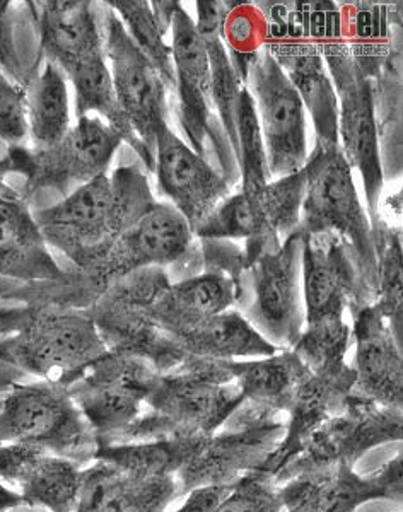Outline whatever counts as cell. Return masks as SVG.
Returning <instances> with one entry per match:
<instances>
[{"instance_id":"6da1fadb","label":"cell","mask_w":403,"mask_h":512,"mask_svg":"<svg viewBox=\"0 0 403 512\" xmlns=\"http://www.w3.org/2000/svg\"><path fill=\"white\" fill-rule=\"evenodd\" d=\"M158 200L137 166H120L45 209L33 210L48 246L88 275L113 243Z\"/></svg>"},{"instance_id":"7a4b0ae2","label":"cell","mask_w":403,"mask_h":512,"mask_svg":"<svg viewBox=\"0 0 403 512\" xmlns=\"http://www.w3.org/2000/svg\"><path fill=\"white\" fill-rule=\"evenodd\" d=\"M243 403L224 361L187 355L180 366L159 374L147 410L115 444L214 436Z\"/></svg>"},{"instance_id":"3957f363","label":"cell","mask_w":403,"mask_h":512,"mask_svg":"<svg viewBox=\"0 0 403 512\" xmlns=\"http://www.w3.org/2000/svg\"><path fill=\"white\" fill-rule=\"evenodd\" d=\"M6 352L24 376L69 386L108 354L89 309L28 303L0 326Z\"/></svg>"},{"instance_id":"277c9868","label":"cell","mask_w":403,"mask_h":512,"mask_svg":"<svg viewBox=\"0 0 403 512\" xmlns=\"http://www.w3.org/2000/svg\"><path fill=\"white\" fill-rule=\"evenodd\" d=\"M318 35L337 96L340 149L352 171H357L363 180L366 210L374 226L380 219L381 193L385 188L374 81L359 65L345 40L339 7L323 16Z\"/></svg>"},{"instance_id":"5b68a950","label":"cell","mask_w":403,"mask_h":512,"mask_svg":"<svg viewBox=\"0 0 403 512\" xmlns=\"http://www.w3.org/2000/svg\"><path fill=\"white\" fill-rule=\"evenodd\" d=\"M303 171L306 185L299 231L339 236L351 248L364 289L374 304L378 296L374 227L359 197L351 164L340 146H315Z\"/></svg>"},{"instance_id":"8992f818","label":"cell","mask_w":403,"mask_h":512,"mask_svg":"<svg viewBox=\"0 0 403 512\" xmlns=\"http://www.w3.org/2000/svg\"><path fill=\"white\" fill-rule=\"evenodd\" d=\"M45 62L59 67L74 89L77 118L98 117L110 125L130 146L147 173L154 169V158L118 105L103 45V28L98 19L88 14H72L48 26L40 40Z\"/></svg>"},{"instance_id":"52a82bcc","label":"cell","mask_w":403,"mask_h":512,"mask_svg":"<svg viewBox=\"0 0 403 512\" xmlns=\"http://www.w3.org/2000/svg\"><path fill=\"white\" fill-rule=\"evenodd\" d=\"M267 23L265 48L281 65L315 125V146H340L339 108L311 2H255Z\"/></svg>"},{"instance_id":"ba28073f","label":"cell","mask_w":403,"mask_h":512,"mask_svg":"<svg viewBox=\"0 0 403 512\" xmlns=\"http://www.w3.org/2000/svg\"><path fill=\"white\" fill-rule=\"evenodd\" d=\"M0 444H26L88 466L98 437L64 384L38 379L11 384L0 396Z\"/></svg>"},{"instance_id":"9c48e42d","label":"cell","mask_w":403,"mask_h":512,"mask_svg":"<svg viewBox=\"0 0 403 512\" xmlns=\"http://www.w3.org/2000/svg\"><path fill=\"white\" fill-rule=\"evenodd\" d=\"M120 135L101 118H77L64 139L47 149L14 146L0 159V178L19 175V195L30 204L40 193H59L60 198L94 178L108 175L113 158L122 146Z\"/></svg>"},{"instance_id":"30bf717a","label":"cell","mask_w":403,"mask_h":512,"mask_svg":"<svg viewBox=\"0 0 403 512\" xmlns=\"http://www.w3.org/2000/svg\"><path fill=\"white\" fill-rule=\"evenodd\" d=\"M303 233L245 263L234 280V309L277 350H291L304 330Z\"/></svg>"},{"instance_id":"8fae6325","label":"cell","mask_w":403,"mask_h":512,"mask_svg":"<svg viewBox=\"0 0 403 512\" xmlns=\"http://www.w3.org/2000/svg\"><path fill=\"white\" fill-rule=\"evenodd\" d=\"M168 36L176 81L171 110H175L182 139L234 187L240 183V168L212 106L209 55L182 4L173 12Z\"/></svg>"},{"instance_id":"7c38bea8","label":"cell","mask_w":403,"mask_h":512,"mask_svg":"<svg viewBox=\"0 0 403 512\" xmlns=\"http://www.w3.org/2000/svg\"><path fill=\"white\" fill-rule=\"evenodd\" d=\"M304 185L301 169L269 181L258 192L231 193L195 231V238L245 239V263L277 250L299 227Z\"/></svg>"},{"instance_id":"4fadbf2b","label":"cell","mask_w":403,"mask_h":512,"mask_svg":"<svg viewBox=\"0 0 403 512\" xmlns=\"http://www.w3.org/2000/svg\"><path fill=\"white\" fill-rule=\"evenodd\" d=\"M159 374L139 355L108 350L72 381L67 390L88 420L100 446L115 444L141 419L146 398Z\"/></svg>"},{"instance_id":"5bb4252c","label":"cell","mask_w":403,"mask_h":512,"mask_svg":"<svg viewBox=\"0 0 403 512\" xmlns=\"http://www.w3.org/2000/svg\"><path fill=\"white\" fill-rule=\"evenodd\" d=\"M270 180L299 173L310 158L308 113L281 65L263 47L246 70Z\"/></svg>"},{"instance_id":"9a60e30c","label":"cell","mask_w":403,"mask_h":512,"mask_svg":"<svg viewBox=\"0 0 403 512\" xmlns=\"http://www.w3.org/2000/svg\"><path fill=\"white\" fill-rule=\"evenodd\" d=\"M402 439V408L381 407L351 395L344 410L316 429L279 477L286 482L330 472L339 466L354 468L369 449Z\"/></svg>"},{"instance_id":"2e32d148","label":"cell","mask_w":403,"mask_h":512,"mask_svg":"<svg viewBox=\"0 0 403 512\" xmlns=\"http://www.w3.org/2000/svg\"><path fill=\"white\" fill-rule=\"evenodd\" d=\"M105 57L117 101L135 134L154 158L156 135L170 123L171 93L158 69L137 48L117 14L100 4Z\"/></svg>"},{"instance_id":"e0dca14e","label":"cell","mask_w":403,"mask_h":512,"mask_svg":"<svg viewBox=\"0 0 403 512\" xmlns=\"http://www.w3.org/2000/svg\"><path fill=\"white\" fill-rule=\"evenodd\" d=\"M192 227L168 202L158 200L120 234L105 258L84 275L96 291L144 268H166L182 258L193 243Z\"/></svg>"},{"instance_id":"ac0fdd59","label":"cell","mask_w":403,"mask_h":512,"mask_svg":"<svg viewBox=\"0 0 403 512\" xmlns=\"http://www.w3.org/2000/svg\"><path fill=\"white\" fill-rule=\"evenodd\" d=\"M156 187L163 202L175 207L195 231L233 193L228 180L176 134L171 125L159 130L154 149Z\"/></svg>"},{"instance_id":"d6986e66","label":"cell","mask_w":403,"mask_h":512,"mask_svg":"<svg viewBox=\"0 0 403 512\" xmlns=\"http://www.w3.org/2000/svg\"><path fill=\"white\" fill-rule=\"evenodd\" d=\"M304 325L373 304L351 248L332 233H303Z\"/></svg>"},{"instance_id":"ffe728a7","label":"cell","mask_w":403,"mask_h":512,"mask_svg":"<svg viewBox=\"0 0 403 512\" xmlns=\"http://www.w3.org/2000/svg\"><path fill=\"white\" fill-rule=\"evenodd\" d=\"M178 494L175 475L142 472L96 456L82 468L72 512H166Z\"/></svg>"},{"instance_id":"44dd1931","label":"cell","mask_w":403,"mask_h":512,"mask_svg":"<svg viewBox=\"0 0 403 512\" xmlns=\"http://www.w3.org/2000/svg\"><path fill=\"white\" fill-rule=\"evenodd\" d=\"M352 337L356 344L352 395L381 407L402 408V340L376 304L354 311Z\"/></svg>"},{"instance_id":"7402d4cb","label":"cell","mask_w":403,"mask_h":512,"mask_svg":"<svg viewBox=\"0 0 403 512\" xmlns=\"http://www.w3.org/2000/svg\"><path fill=\"white\" fill-rule=\"evenodd\" d=\"M82 466L57 454L0 444V482L18 492L24 504L47 512H72L81 489Z\"/></svg>"},{"instance_id":"603a6c76","label":"cell","mask_w":403,"mask_h":512,"mask_svg":"<svg viewBox=\"0 0 403 512\" xmlns=\"http://www.w3.org/2000/svg\"><path fill=\"white\" fill-rule=\"evenodd\" d=\"M0 279L26 286L67 279L41 236L30 204L11 187L0 192Z\"/></svg>"},{"instance_id":"cb8c5ba5","label":"cell","mask_w":403,"mask_h":512,"mask_svg":"<svg viewBox=\"0 0 403 512\" xmlns=\"http://www.w3.org/2000/svg\"><path fill=\"white\" fill-rule=\"evenodd\" d=\"M234 304L233 279L216 272H204L192 279L171 282L149 304L146 316L166 337H173L200 321L234 309Z\"/></svg>"},{"instance_id":"d4e9b609","label":"cell","mask_w":403,"mask_h":512,"mask_svg":"<svg viewBox=\"0 0 403 512\" xmlns=\"http://www.w3.org/2000/svg\"><path fill=\"white\" fill-rule=\"evenodd\" d=\"M170 338L188 357L211 361H246L279 352L236 309L211 316Z\"/></svg>"},{"instance_id":"484cf974","label":"cell","mask_w":403,"mask_h":512,"mask_svg":"<svg viewBox=\"0 0 403 512\" xmlns=\"http://www.w3.org/2000/svg\"><path fill=\"white\" fill-rule=\"evenodd\" d=\"M234 383L238 384L245 403L287 412L299 384L310 373L294 350L246 361H224Z\"/></svg>"},{"instance_id":"4316f807","label":"cell","mask_w":403,"mask_h":512,"mask_svg":"<svg viewBox=\"0 0 403 512\" xmlns=\"http://www.w3.org/2000/svg\"><path fill=\"white\" fill-rule=\"evenodd\" d=\"M26 125L31 149L55 146L72 128L69 82L50 62L26 88Z\"/></svg>"},{"instance_id":"83f0119b","label":"cell","mask_w":403,"mask_h":512,"mask_svg":"<svg viewBox=\"0 0 403 512\" xmlns=\"http://www.w3.org/2000/svg\"><path fill=\"white\" fill-rule=\"evenodd\" d=\"M106 6L117 14L118 19L122 21L123 28L134 40L137 48L158 69L166 88L170 89L171 96H173L176 82L175 67H173L170 43L166 41L168 33L161 28V24L154 16L151 2H146V0H110V2H106Z\"/></svg>"},{"instance_id":"f1b7e54d","label":"cell","mask_w":403,"mask_h":512,"mask_svg":"<svg viewBox=\"0 0 403 512\" xmlns=\"http://www.w3.org/2000/svg\"><path fill=\"white\" fill-rule=\"evenodd\" d=\"M351 340L352 328L345 316H333L306 323L293 350L310 373H337L349 367L345 355Z\"/></svg>"},{"instance_id":"f546056e","label":"cell","mask_w":403,"mask_h":512,"mask_svg":"<svg viewBox=\"0 0 403 512\" xmlns=\"http://www.w3.org/2000/svg\"><path fill=\"white\" fill-rule=\"evenodd\" d=\"M204 41L211 64L212 106L216 111L217 120L221 125L224 137L228 140L234 158L238 161V105H240L241 89L245 84L236 74L228 50L224 47L222 36H214Z\"/></svg>"},{"instance_id":"4dcf8cb0","label":"cell","mask_w":403,"mask_h":512,"mask_svg":"<svg viewBox=\"0 0 403 512\" xmlns=\"http://www.w3.org/2000/svg\"><path fill=\"white\" fill-rule=\"evenodd\" d=\"M374 246L378 262V296L380 308L393 333L402 335V245L400 229L374 224Z\"/></svg>"},{"instance_id":"1f68e13d","label":"cell","mask_w":403,"mask_h":512,"mask_svg":"<svg viewBox=\"0 0 403 512\" xmlns=\"http://www.w3.org/2000/svg\"><path fill=\"white\" fill-rule=\"evenodd\" d=\"M267 23L255 2H226L222 41L236 74L245 84L253 57L265 47Z\"/></svg>"},{"instance_id":"d6a6232c","label":"cell","mask_w":403,"mask_h":512,"mask_svg":"<svg viewBox=\"0 0 403 512\" xmlns=\"http://www.w3.org/2000/svg\"><path fill=\"white\" fill-rule=\"evenodd\" d=\"M236 132H238V168H240L238 192H258L272 180L267 168L257 113H255L252 96L246 88L241 89Z\"/></svg>"},{"instance_id":"836d02e7","label":"cell","mask_w":403,"mask_h":512,"mask_svg":"<svg viewBox=\"0 0 403 512\" xmlns=\"http://www.w3.org/2000/svg\"><path fill=\"white\" fill-rule=\"evenodd\" d=\"M282 483L260 468L231 483L212 512H281Z\"/></svg>"},{"instance_id":"e575fe53","label":"cell","mask_w":403,"mask_h":512,"mask_svg":"<svg viewBox=\"0 0 403 512\" xmlns=\"http://www.w3.org/2000/svg\"><path fill=\"white\" fill-rule=\"evenodd\" d=\"M197 21L195 28L202 40H209L214 36H222V24L226 16V2L216 0H199L197 4Z\"/></svg>"},{"instance_id":"d590c367","label":"cell","mask_w":403,"mask_h":512,"mask_svg":"<svg viewBox=\"0 0 403 512\" xmlns=\"http://www.w3.org/2000/svg\"><path fill=\"white\" fill-rule=\"evenodd\" d=\"M284 509L281 512H320L311 497L310 482L306 477H294L282 482Z\"/></svg>"},{"instance_id":"8d00e7d4","label":"cell","mask_w":403,"mask_h":512,"mask_svg":"<svg viewBox=\"0 0 403 512\" xmlns=\"http://www.w3.org/2000/svg\"><path fill=\"white\" fill-rule=\"evenodd\" d=\"M228 487H200L187 492L185 501L173 512H212Z\"/></svg>"},{"instance_id":"74e56055","label":"cell","mask_w":403,"mask_h":512,"mask_svg":"<svg viewBox=\"0 0 403 512\" xmlns=\"http://www.w3.org/2000/svg\"><path fill=\"white\" fill-rule=\"evenodd\" d=\"M23 89L0 69V118L7 117L18 105Z\"/></svg>"},{"instance_id":"f35d334b","label":"cell","mask_w":403,"mask_h":512,"mask_svg":"<svg viewBox=\"0 0 403 512\" xmlns=\"http://www.w3.org/2000/svg\"><path fill=\"white\" fill-rule=\"evenodd\" d=\"M30 291L31 286L19 284V282H14V280L0 279V301H4V299H21V301H26L28 296H30ZM12 311H14V308H0V323H4L12 315Z\"/></svg>"},{"instance_id":"ab89813d","label":"cell","mask_w":403,"mask_h":512,"mask_svg":"<svg viewBox=\"0 0 403 512\" xmlns=\"http://www.w3.org/2000/svg\"><path fill=\"white\" fill-rule=\"evenodd\" d=\"M21 376L24 374L12 364L6 352V342H4V338L0 337V395L6 393L11 384L21 381Z\"/></svg>"},{"instance_id":"60d3db41","label":"cell","mask_w":403,"mask_h":512,"mask_svg":"<svg viewBox=\"0 0 403 512\" xmlns=\"http://www.w3.org/2000/svg\"><path fill=\"white\" fill-rule=\"evenodd\" d=\"M26 506L18 492L9 489L6 483L0 482V512L18 511L19 507Z\"/></svg>"},{"instance_id":"b9f144b4","label":"cell","mask_w":403,"mask_h":512,"mask_svg":"<svg viewBox=\"0 0 403 512\" xmlns=\"http://www.w3.org/2000/svg\"><path fill=\"white\" fill-rule=\"evenodd\" d=\"M19 509H21V507H19ZM19 509H18V511H14V512H19ZM23 512H47V511H43V509H40V507L24 506Z\"/></svg>"}]
</instances>
